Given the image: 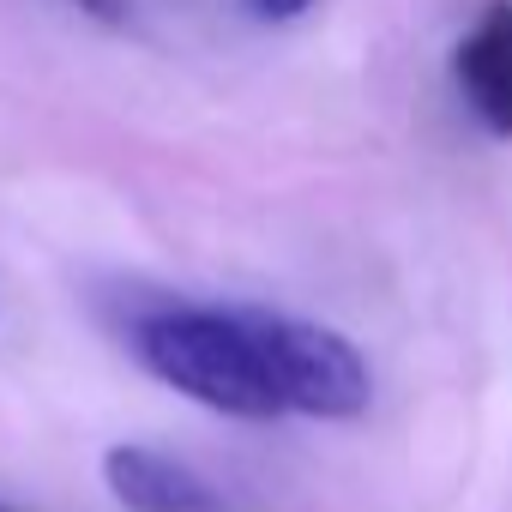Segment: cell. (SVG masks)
<instances>
[{"mask_svg": "<svg viewBox=\"0 0 512 512\" xmlns=\"http://www.w3.org/2000/svg\"><path fill=\"white\" fill-rule=\"evenodd\" d=\"M127 350L169 392L235 416V422H278L284 398L260 344V320L247 302H157L127 326Z\"/></svg>", "mask_w": 512, "mask_h": 512, "instance_id": "6da1fadb", "label": "cell"}, {"mask_svg": "<svg viewBox=\"0 0 512 512\" xmlns=\"http://www.w3.org/2000/svg\"><path fill=\"white\" fill-rule=\"evenodd\" d=\"M260 320V344L284 398V416H320V422H350L368 410L374 398V374L362 362V350L302 314H278V308H253Z\"/></svg>", "mask_w": 512, "mask_h": 512, "instance_id": "7a4b0ae2", "label": "cell"}, {"mask_svg": "<svg viewBox=\"0 0 512 512\" xmlns=\"http://www.w3.org/2000/svg\"><path fill=\"white\" fill-rule=\"evenodd\" d=\"M452 85L476 127L512 145V0H482L470 31L452 43Z\"/></svg>", "mask_w": 512, "mask_h": 512, "instance_id": "3957f363", "label": "cell"}, {"mask_svg": "<svg viewBox=\"0 0 512 512\" xmlns=\"http://www.w3.org/2000/svg\"><path fill=\"white\" fill-rule=\"evenodd\" d=\"M103 482L115 494V506L127 512H223L217 488L181 464L175 452L163 446H145V440H121L103 452Z\"/></svg>", "mask_w": 512, "mask_h": 512, "instance_id": "277c9868", "label": "cell"}, {"mask_svg": "<svg viewBox=\"0 0 512 512\" xmlns=\"http://www.w3.org/2000/svg\"><path fill=\"white\" fill-rule=\"evenodd\" d=\"M247 7V19H260V25H296V19H308L320 0H241Z\"/></svg>", "mask_w": 512, "mask_h": 512, "instance_id": "5b68a950", "label": "cell"}, {"mask_svg": "<svg viewBox=\"0 0 512 512\" xmlns=\"http://www.w3.org/2000/svg\"><path fill=\"white\" fill-rule=\"evenodd\" d=\"M73 7L97 25H127V0H73Z\"/></svg>", "mask_w": 512, "mask_h": 512, "instance_id": "8992f818", "label": "cell"}, {"mask_svg": "<svg viewBox=\"0 0 512 512\" xmlns=\"http://www.w3.org/2000/svg\"><path fill=\"white\" fill-rule=\"evenodd\" d=\"M0 512H19V506H7V500H0Z\"/></svg>", "mask_w": 512, "mask_h": 512, "instance_id": "52a82bcc", "label": "cell"}]
</instances>
